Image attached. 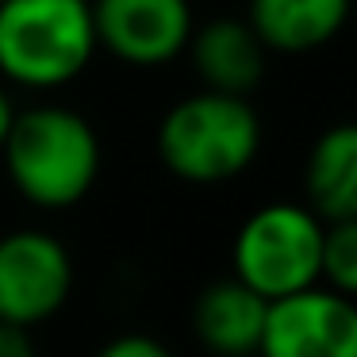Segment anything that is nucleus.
<instances>
[{"label":"nucleus","mask_w":357,"mask_h":357,"mask_svg":"<svg viewBox=\"0 0 357 357\" xmlns=\"http://www.w3.org/2000/svg\"><path fill=\"white\" fill-rule=\"evenodd\" d=\"M12 188L39 211L77 208L100 181L104 146L96 127L62 104H35L16 112L0 150Z\"/></svg>","instance_id":"obj_1"},{"label":"nucleus","mask_w":357,"mask_h":357,"mask_svg":"<svg viewBox=\"0 0 357 357\" xmlns=\"http://www.w3.org/2000/svg\"><path fill=\"white\" fill-rule=\"evenodd\" d=\"M261 116L250 100L188 93L162 116L154 135L158 162L185 185H227L261 154Z\"/></svg>","instance_id":"obj_2"},{"label":"nucleus","mask_w":357,"mask_h":357,"mask_svg":"<svg viewBox=\"0 0 357 357\" xmlns=\"http://www.w3.org/2000/svg\"><path fill=\"white\" fill-rule=\"evenodd\" d=\"M96 27L89 0H4L0 4V77L50 93L89 70Z\"/></svg>","instance_id":"obj_3"},{"label":"nucleus","mask_w":357,"mask_h":357,"mask_svg":"<svg viewBox=\"0 0 357 357\" xmlns=\"http://www.w3.org/2000/svg\"><path fill=\"white\" fill-rule=\"evenodd\" d=\"M323 219L296 200H273L250 211L231 242V277L265 303L288 300L319 284Z\"/></svg>","instance_id":"obj_4"},{"label":"nucleus","mask_w":357,"mask_h":357,"mask_svg":"<svg viewBox=\"0 0 357 357\" xmlns=\"http://www.w3.org/2000/svg\"><path fill=\"white\" fill-rule=\"evenodd\" d=\"M77 269L58 234L39 227L0 234V323L35 326L50 323L70 303Z\"/></svg>","instance_id":"obj_5"},{"label":"nucleus","mask_w":357,"mask_h":357,"mask_svg":"<svg viewBox=\"0 0 357 357\" xmlns=\"http://www.w3.org/2000/svg\"><path fill=\"white\" fill-rule=\"evenodd\" d=\"M96 47L135 70H158L188 50L196 16L188 0H89Z\"/></svg>","instance_id":"obj_6"},{"label":"nucleus","mask_w":357,"mask_h":357,"mask_svg":"<svg viewBox=\"0 0 357 357\" xmlns=\"http://www.w3.org/2000/svg\"><path fill=\"white\" fill-rule=\"evenodd\" d=\"M257 357H357V300L315 284L269 303Z\"/></svg>","instance_id":"obj_7"},{"label":"nucleus","mask_w":357,"mask_h":357,"mask_svg":"<svg viewBox=\"0 0 357 357\" xmlns=\"http://www.w3.org/2000/svg\"><path fill=\"white\" fill-rule=\"evenodd\" d=\"M185 54L192 58V70L208 93L238 96V100H250L257 93L269 66V50L257 43L242 16H215L200 24Z\"/></svg>","instance_id":"obj_8"},{"label":"nucleus","mask_w":357,"mask_h":357,"mask_svg":"<svg viewBox=\"0 0 357 357\" xmlns=\"http://www.w3.org/2000/svg\"><path fill=\"white\" fill-rule=\"evenodd\" d=\"M269 303L234 277H219L192 300V334L211 357H257Z\"/></svg>","instance_id":"obj_9"},{"label":"nucleus","mask_w":357,"mask_h":357,"mask_svg":"<svg viewBox=\"0 0 357 357\" xmlns=\"http://www.w3.org/2000/svg\"><path fill=\"white\" fill-rule=\"evenodd\" d=\"M303 208L323 223L357 219V119L319 131L303 158Z\"/></svg>","instance_id":"obj_10"},{"label":"nucleus","mask_w":357,"mask_h":357,"mask_svg":"<svg viewBox=\"0 0 357 357\" xmlns=\"http://www.w3.org/2000/svg\"><path fill=\"white\" fill-rule=\"evenodd\" d=\"M354 0H250L246 24L269 54H311L338 39Z\"/></svg>","instance_id":"obj_11"},{"label":"nucleus","mask_w":357,"mask_h":357,"mask_svg":"<svg viewBox=\"0 0 357 357\" xmlns=\"http://www.w3.org/2000/svg\"><path fill=\"white\" fill-rule=\"evenodd\" d=\"M319 284L346 296V300H357V219L323 227Z\"/></svg>","instance_id":"obj_12"},{"label":"nucleus","mask_w":357,"mask_h":357,"mask_svg":"<svg viewBox=\"0 0 357 357\" xmlns=\"http://www.w3.org/2000/svg\"><path fill=\"white\" fill-rule=\"evenodd\" d=\"M96 357H173V349L150 334H119V338L104 342Z\"/></svg>","instance_id":"obj_13"},{"label":"nucleus","mask_w":357,"mask_h":357,"mask_svg":"<svg viewBox=\"0 0 357 357\" xmlns=\"http://www.w3.org/2000/svg\"><path fill=\"white\" fill-rule=\"evenodd\" d=\"M0 357H39V346H35L31 331L0 323Z\"/></svg>","instance_id":"obj_14"},{"label":"nucleus","mask_w":357,"mask_h":357,"mask_svg":"<svg viewBox=\"0 0 357 357\" xmlns=\"http://www.w3.org/2000/svg\"><path fill=\"white\" fill-rule=\"evenodd\" d=\"M16 100L8 96V89H0V150H4V142H8V131L12 123H16Z\"/></svg>","instance_id":"obj_15"},{"label":"nucleus","mask_w":357,"mask_h":357,"mask_svg":"<svg viewBox=\"0 0 357 357\" xmlns=\"http://www.w3.org/2000/svg\"><path fill=\"white\" fill-rule=\"evenodd\" d=\"M349 24H354V31H357V0L349 4Z\"/></svg>","instance_id":"obj_16"},{"label":"nucleus","mask_w":357,"mask_h":357,"mask_svg":"<svg viewBox=\"0 0 357 357\" xmlns=\"http://www.w3.org/2000/svg\"><path fill=\"white\" fill-rule=\"evenodd\" d=\"M0 4H4V0H0Z\"/></svg>","instance_id":"obj_17"}]
</instances>
